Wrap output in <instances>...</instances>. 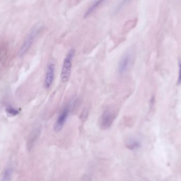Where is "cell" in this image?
Listing matches in <instances>:
<instances>
[{
	"instance_id": "6da1fadb",
	"label": "cell",
	"mask_w": 181,
	"mask_h": 181,
	"mask_svg": "<svg viewBox=\"0 0 181 181\" xmlns=\"http://www.w3.org/2000/svg\"><path fill=\"white\" fill-rule=\"evenodd\" d=\"M42 29V26L40 24L35 26L32 28L30 30L28 35L26 36L25 38L23 44L20 48L19 51V56L20 57H22L28 52L29 50L31 47L32 45L35 40L37 36L39 35Z\"/></svg>"
},
{
	"instance_id": "7a4b0ae2",
	"label": "cell",
	"mask_w": 181,
	"mask_h": 181,
	"mask_svg": "<svg viewBox=\"0 0 181 181\" xmlns=\"http://www.w3.org/2000/svg\"><path fill=\"white\" fill-rule=\"evenodd\" d=\"M74 55L75 50L71 49L69 51L64 60L61 71V80L64 83L67 82L70 78L72 68L73 59L74 58Z\"/></svg>"
},
{
	"instance_id": "3957f363",
	"label": "cell",
	"mask_w": 181,
	"mask_h": 181,
	"mask_svg": "<svg viewBox=\"0 0 181 181\" xmlns=\"http://www.w3.org/2000/svg\"><path fill=\"white\" fill-rule=\"evenodd\" d=\"M117 112L114 109L107 108L102 113L99 120V126L101 129L107 130L111 127L117 116Z\"/></svg>"
},
{
	"instance_id": "277c9868",
	"label": "cell",
	"mask_w": 181,
	"mask_h": 181,
	"mask_svg": "<svg viewBox=\"0 0 181 181\" xmlns=\"http://www.w3.org/2000/svg\"><path fill=\"white\" fill-rule=\"evenodd\" d=\"M73 104L74 103H72V104L67 105L65 107V108L62 110L60 115L58 116L54 125V130L56 132L60 131L62 128H63L64 125L66 121V119L68 117L69 113H70L71 110H72L73 109V106H74Z\"/></svg>"
},
{
	"instance_id": "5b68a950",
	"label": "cell",
	"mask_w": 181,
	"mask_h": 181,
	"mask_svg": "<svg viewBox=\"0 0 181 181\" xmlns=\"http://www.w3.org/2000/svg\"><path fill=\"white\" fill-rule=\"evenodd\" d=\"M132 54L130 52H127L120 59L118 64V72L120 75H124L126 73L132 63Z\"/></svg>"
},
{
	"instance_id": "8992f818",
	"label": "cell",
	"mask_w": 181,
	"mask_h": 181,
	"mask_svg": "<svg viewBox=\"0 0 181 181\" xmlns=\"http://www.w3.org/2000/svg\"><path fill=\"white\" fill-rule=\"evenodd\" d=\"M55 66L54 63L48 64L46 76L45 79L44 86L46 89H49L53 84L55 78Z\"/></svg>"
},
{
	"instance_id": "52a82bcc",
	"label": "cell",
	"mask_w": 181,
	"mask_h": 181,
	"mask_svg": "<svg viewBox=\"0 0 181 181\" xmlns=\"http://www.w3.org/2000/svg\"><path fill=\"white\" fill-rule=\"evenodd\" d=\"M41 128L40 127L36 128L31 132L27 142V148L28 150H30L33 148L38 139L39 138Z\"/></svg>"
},
{
	"instance_id": "ba28073f",
	"label": "cell",
	"mask_w": 181,
	"mask_h": 181,
	"mask_svg": "<svg viewBox=\"0 0 181 181\" xmlns=\"http://www.w3.org/2000/svg\"><path fill=\"white\" fill-rule=\"evenodd\" d=\"M104 1H95L91 4V5L87 9L86 12H85L84 18H88L92 13L95 11V10L104 3Z\"/></svg>"
},
{
	"instance_id": "9c48e42d",
	"label": "cell",
	"mask_w": 181,
	"mask_h": 181,
	"mask_svg": "<svg viewBox=\"0 0 181 181\" xmlns=\"http://www.w3.org/2000/svg\"><path fill=\"white\" fill-rule=\"evenodd\" d=\"M12 167L10 165L7 166L2 173L0 181H11L12 176Z\"/></svg>"
},
{
	"instance_id": "30bf717a",
	"label": "cell",
	"mask_w": 181,
	"mask_h": 181,
	"mask_svg": "<svg viewBox=\"0 0 181 181\" xmlns=\"http://www.w3.org/2000/svg\"><path fill=\"white\" fill-rule=\"evenodd\" d=\"M141 144L135 139H129L126 142V147L129 150H135L140 147Z\"/></svg>"
},
{
	"instance_id": "8fae6325",
	"label": "cell",
	"mask_w": 181,
	"mask_h": 181,
	"mask_svg": "<svg viewBox=\"0 0 181 181\" xmlns=\"http://www.w3.org/2000/svg\"><path fill=\"white\" fill-rule=\"evenodd\" d=\"M6 112L8 114L11 116H16L19 114L20 113L19 110L14 108L13 107L10 105H9L6 108Z\"/></svg>"
},
{
	"instance_id": "7c38bea8",
	"label": "cell",
	"mask_w": 181,
	"mask_h": 181,
	"mask_svg": "<svg viewBox=\"0 0 181 181\" xmlns=\"http://www.w3.org/2000/svg\"><path fill=\"white\" fill-rule=\"evenodd\" d=\"M88 110H83V112H82V113L81 114V117H80L81 121L85 122L86 119H87V117H88Z\"/></svg>"
},
{
	"instance_id": "4fadbf2b",
	"label": "cell",
	"mask_w": 181,
	"mask_h": 181,
	"mask_svg": "<svg viewBox=\"0 0 181 181\" xmlns=\"http://www.w3.org/2000/svg\"><path fill=\"white\" fill-rule=\"evenodd\" d=\"M79 181H92V179L90 176L87 174H85L82 176Z\"/></svg>"
},
{
	"instance_id": "5bb4252c",
	"label": "cell",
	"mask_w": 181,
	"mask_h": 181,
	"mask_svg": "<svg viewBox=\"0 0 181 181\" xmlns=\"http://www.w3.org/2000/svg\"><path fill=\"white\" fill-rule=\"evenodd\" d=\"M178 82H179V83L181 82V63L179 64V78H178Z\"/></svg>"
}]
</instances>
